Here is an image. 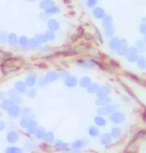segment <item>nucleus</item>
I'll return each instance as SVG.
<instances>
[{"mask_svg": "<svg viewBox=\"0 0 146 153\" xmlns=\"http://www.w3.org/2000/svg\"><path fill=\"white\" fill-rule=\"evenodd\" d=\"M39 6L40 8H42V9L47 10L48 8L54 6V1L53 0H42L39 3Z\"/></svg>", "mask_w": 146, "mask_h": 153, "instance_id": "obj_11", "label": "nucleus"}, {"mask_svg": "<svg viewBox=\"0 0 146 153\" xmlns=\"http://www.w3.org/2000/svg\"><path fill=\"white\" fill-rule=\"evenodd\" d=\"M94 121H95V123L98 126H104L105 124H106V121H105L104 118L101 117V116H96L95 119H94Z\"/></svg>", "mask_w": 146, "mask_h": 153, "instance_id": "obj_33", "label": "nucleus"}, {"mask_svg": "<svg viewBox=\"0 0 146 153\" xmlns=\"http://www.w3.org/2000/svg\"><path fill=\"white\" fill-rule=\"evenodd\" d=\"M68 76H69V72H67V71H63L59 74V77H62V78H64V79Z\"/></svg>", "mask_w": 146, "mask_h": 153, "instance_id": "obj_48", "label": "nucleus"}, {"mask_svg": "<svg viewBox=\"0 0 146 153\" xmlns=\"http://www.w3.org/2000/svg\"><path fill=\"white\" fill-rule=\"evenodd\" d=\"M29 121H30L29 118H23V119L21 120V122H20V124H21L22 127H24V128H27L28 124H29Z\"/></svg>", "mask_w": 146, "mask_h": 153, "instance_id": "obj_42", "label": "nucleus"}, {"mask_svg": "<svg viewBox=\"0 0 146 153\" xmlns=\"http://www.w3.org/2000/svg\"><path fill=\"white\" fill-rule=\"evenodd\" d=\"M4 128H5V123L0 121V130H3Z\"/></svg>", "mask_w": 146, "mask_h": 153, "instance_id": "obj_51", "label": "nucleus"}, {"mask_svg": "<svg viewBox=\"0 0 146 153\" xmlns=\"http://www.w3.org/2000/svg\"><path fill=\"white\" fill-rule=\"evenodd\" d=\"M90 83H91V79L89 77H83V78L80 80V86L83 88H87Z\"/></svg>", "mask_w": 146, "mask_h": 153, "instance_id": "obj_24", "label": "nucleus"}, {"mask_svg": "<svg viewBox=\"0 0 146 153\" xmlns=\"http://www.w3.org/2000/svg\"><path fill=\"white\" fill-rule=\"evenodd\" d=\"M111 140H112V137H111V135L109 133H104L101 135V137H100V141H101L102 144L110 143Z\"/></svg>", "mask_w": 146, "mask_h": 153, "instance_id": "obj_21", "label": "nucleus"}, {"mask_svg": "<svg viewBox=\"0 0 146 153\" xmlns=\"http://www.w3.org/2000/svg\"><path fill=\"white\" fill-rule=\"evenodd\" d=\"M6 153H22V150L17 147H8L6 149Z\"/></svg>", "mask_w": 146, "mask_h": 153, "instance_id": "obj_38", "label": "nucleus"}, {"mask_svg": "<svg viewBox=\"0 0 146 153\" xmlns=\"http://www.w3.org/2000/svg\"><path fill=\"white\" fill-rule=\"evenodd\" d=\"M135 48L137 49V51H138V50L143 51V50H144V48H145V44H144V42L141 41V40H139V41H137V42H136V44H135Z\"/></svg>", "mask_w": 146, "mask_h": 153, "instance_id": "obj_39", "label": "nucleus"}, {"mask_svg": "<svg viewBox=\"0 0 146 153\" xmlns=\"http://www.w3.org/2000/svg\"><path fill=\"white\" fill-rule=\"evenodd\" d=\"M36 83V76L35 75H29V76H27L26 80H25V84L26 86H33L34 84Z\"/></svg>", "mask_w": 146, "mask_h": 153, "instance_id": "obj_22", "label": "nucleus"}, {"mask_svg": "<svg viewBox=\"0 0 146 153\" xmlns=\"http://www.w3.org/2000/svg\"><path fill=\"white\" fill-rule=\"evenodd\" d=\"M120 134H121V129L118 128V127H114L112 128V130H111V137H114V138H117L120 136Z\"/></svg>", "mask_w": 146, "mask_h": 153, "instance_id": "obj_30", "label": "nucleus"}, {"mask_svg": "<svg viewBox=\"0 0 146 153\" xmlns=\"http://www.w3.org/2000/svg\"><path fill=\"white\" fill-rule=\"evenodd\" d=\"M68 144L67 143H64L63 141L61 140H58L55 142V147H57L58 149H68Z\"/></svg>", "mask_w": 146, "mask_h": 153, "instance_id": "obj_31", "label": "nucleus"}, {"mask_svg": "<svg viewBox=\"0 0 146 153\" xmlns=\"http://www.w3.org/2000/svg\"><path fill=\"white\" fill-rule=\"evenodd\" d=\"M7 41V35L5 33H2L0 34V42L3 43V42H6Z\"/></svg>", "mask_w": 146, "mask_h": 153, "instance_id": "obj_47", "label": "nucleus"}, {"mask_svg": "<svg viewBox=\"0 0 146 153\" xmlns=\"http://www.w3.org/2000/svg\"><path fill=\"white\" fill-rule=\"evenodd\" d=\"M5 97H6V93H4V92H0V100L5 99Z\"/></svg>", "mask_w": 146, "mask_h": 153, "instance_id": "obj_50", "label": "nucleus"}, {"mask_svg": "<svg viewBox=\"0 0 146 153\" xmlns=\"http://www.w3.org/2000/svg\"><path fill=\"white\" fill-rule=\"evenodd\" d=\"M38 42L36 41V39H35V37L34 38H31V39H29V47H32V48H34V47H38Z\"/></svg>", "mask_w": 146, "mask_h": 153, "instance_id": "obj_41", "label": "nucleus"}, {"mask_svg": "<svg viewBox=\"0 0 146 153\" xmlns=\"http://www.w3.org/2000/svg\"><path fill=\"white\" fill-rule=\"evenodd\" d=\"M7 42L9 43L10 45L15 46L18 44V37L15 33H10L7 35Z\"/></svg>", "mask_w": 146, "mask_h": 153, "instance_id": "obj_12", "label": "nucleus"}, {"mask_svg": "<svg viewBox=\"0 0 146 153\" xmlns=\"http://www.w3.org/2000/svg\"><path fill=\"white\" fill-rule=\"evenodd\" d=\"M77 84V78L73 76H68L65 78V85L68 87H74Z\"/></svg>", "mask_w": 146, "mask_h": 153, "instance_id": "obj_14", "label": "nucleus"}, {"mask_svg": "<svg viewBox=\"0 0 146 153\" xmlns=\"http://www.w3.org/2000/svg\"><path fill=\"white\" fill-rule=\"evenodd\" d=\"M98 88H99V85L97 84V83H90L89 86L87 87V91L89 92V93H96Z\"/></svg>", "mask_w": 146, "mask_h": 153, "instance_id": "obj_25", "label": "nucleus"}, {"mask_svg": "<svg viewBox=\"0 0 146 153\" xmlns=\"http://www.w3.org/2000/svg\"><path fill=\"white\" fill-rule=\"evenodd\" d=\"M119 44H120V39L118 38V37H112L109 42V47L111 50L115 51L118 49L119 47Z\"/></svg>", "mask_w": 146, "mask_h": 153, "instance_id": "obj_8", "label": "nucleus"}, {"mask_svg": "<svg viewBox=\"0 0 146 153\" xmlns=\"http://www.w3.org/2000/svg\"><path fill=\"white\" fill-rule=\"evenodd\" d=\"M110 120L114 123H121L125 120V115L121 112H112L110 116Z\"/></svg>", "mask_w": 146, "mask_h": 153, "instance_id": "obj_3", "label": "nucleus"}, {"mask_svg": "<svg viewBox=\"0 0 146 153\" xmlns=\"http://www.w3.org/2000/svg\"><path fill=\"white\" fill-rule=\"evenodd\" d=\"M27 94L29 97H35L36 96V90L34 88H31L30 90L27 92Z\"/></svg>", "mask_w": 146, "mask_h": 153, "instance_id": "obj_46", "label": "nucleus"}, {"mask_svg": "<svg viewBox=\"0 0 146 153\" xmlns=\"http://www.w3.org/2000/svg\"><path fill=\"white\" fill-rule=\"evenodd\" d=\"M18 41H19V44L21 45L23 48L29 47V39H28L26 36H21L18 39Z\"/></svg>", "mask_w": 146, "mask_h": 153, "instance_id": "obj_23", "label": "nucleus"}, {"mask_svg": "<svg viewBox=\"0 0 146 153\" xmlns=\"http://www.w3.org/2000/svg\"><path fill=\"white\" fill-rule=\"evenodd\" d=\"M26 88H27V86H26V84H25V82H22V81L16 82L15 90L17 92H20V93H24V92L26 91Z\"/></svg>", "mask_w": 146, "mask_h": 153, "instance_id": "obj_16", "label": "nucleus"}, {"mask_svg": "<svg viewBox=\"0 0 146 153\" xmlns=\"http://www.w3.org/2000/svg\"><path fill=\"white\" fill-rule=\"evenodd\" d=\"M136 61H137V65H138L139 68L144 69L146 67V60L144 57H138Z\"/></svg>", "mask_w": 146, "mask_h": 153, "instance_id": "obj_29", "label": "nucleus"}, {"mask_svg": "<svg viewBox=\"0 0 146 153\" xmlns=\"http://www.w3.org/2000/svg\"><path fill=\"white\" fill-rule=\"evenodd\" d=\"M45 37H46V40L47 41H53L55 39V34H54V31H51V30H48L46 33L44 34Z\"/></svg>", "mask_w": 146, "mask_h": 153, "instance_id": "obj_32", "label": "nucleus"}, {"mask_svg": "<svg viewBox=\"0 0 146 153\" xmlns=\"http://www.w3.org/2000/svg\"><path fill=\"white\" fill-rule=\"evenodd\" d=\"M83 145H84V142H83V140H76L75 142H73V144H72L73 148H75V149L81 148Z\"/></svg>", "mask_w": 146, "mask_h": 153, "instance_id": "obj_40", "label": "nucleus"}, {"mask_svg": "<svg viewBox=\"0 0 146 153\" xmlns=\"http://www.w3.org/2000/svg\"><path fill=\"white\" fill-rule=\"evenodd\" d=\"M102 26L103 28H108V27H110V26H112V22H113V20H112V17L109 16V15H105L104 17L102 18Z\"/></svg>", "mask_w": 146, "mask_h": 153, "instance_id": "obj_13", "label": "nucleus"}, {"mask_svg": "<svg viewBox=\"0 0 146 153\" xmlns=\"http://www.w3.org/2000/svg\"><path fill=\"white\" fill-rule=\"evenodd\" d=\"M12 105H14V100L11 99V98L10 99H3V101L1 102V108L4 109V110H7Z\"/></svg>", "mask_w": 146, "mask_h": 153, "instance_id": "obj_18", "label": "nucleus"}, {"mask_svg": "<svg viewBox=\"0 0 146 153\" xmlns=\"http://www.w3.org/2000/svg\"><path fill=\"white\" fill-rule=\"evenodd\" d=\"M77 64L82 66V67H84V68H91V67H93V66H94V63L91 61V60H82V59H80V60L77 61Z\"/></svg>", "mask_w": 146, "mask_h": 153, "instance_id": "obj_15", "label": "nucleus"}, {"mask_svg": "<svg viewBox=\"0 0 146 153\" xmlns=\"http://www.w3.org/2000/svg\"><path fill=\"white\" fill-rule=\"evenodd\" d=\"M43 139L46 141V142H52L54 140V134L52 132H46L43 137Z\"/></svg>", "mask_w": 146, "mask_h": 153, "instance_id": "obj_34", "label": "nucleus"}, {"mask_svg": "<svg viewBox=\"0 0 146 153\" xmlns=\"http://www.w3.org/2000/svg\"><path fill=\"white\" fill-rule=\"evenodd\" d=\"M93 15L97 19H102L105 16V11L101 7H95L93 10Z\"/></svg>", "mask_w": 146, "mask_h": 153, "instance_id": "obj_9", "label": "nucleus"}, {"mask_svg": "<svg viewBox=\"0 0 146 153\" xmlns=\"http://www.w3.org/2000/svg\"><path fill=\"white\" fill-rule=\"evenodd\" d=\"M139 31L143 34V35H145V34H146V24H145V23H142V24L140 25Z\"/></svg>", "mask_w": 146, "mask_h": 153, "instance_id": "obj_45", "label": "nucleus"}, {"mask_svg": "<svg viewBox=\"0 0 146 153\" xmlns=\"http://www.w3.org/2000/svg\"><path fill=\"white\" fill-rule=\"evenodd\" d=\"M111 99L109 97H99L98 99L95 101V104L99 105V106H104V105H107L108 103H110Z\"/></svg>", "mask_w": 146, "mask_h": 153, "instance_id": "obj_17", "label": "nucleus"}, {"mask_svg": "<svg viewBox=\"0 0 146 153\" xmlns=\"http://www.w3.org/2000/svg\"><path fill=\"white\" fill-rule=\"evenodd\" d=\"M26 1H28V2H34V1H36V0H26Z\"/></svg>", "mask_w": 146, "mask_h": 153, "instance_id": "obj_52", "label": "nucleus"}, {"mask_svg": "<svg viewBox=\"0 0 146 153\" xmlns=\"http://www.w3.org/2000/svg\"><path fill=\"white\" fill-rule=\"evenodd\" d=\"M7 111H8V114H9V116L14 118V117L18 116L20 108H19V106H17V105H12L11 107H9V108L7 109Z\"/></svg>", "mask_w": 146, "mask_h": 153, "instance_id": "obj_10", "label": "nucleus"}, {"mask_svg": "<svg viewBox=\"0 0 146 153\" xmlns=\"http://www.w3.org/2000/svg\"><path fill=\"white\" fill-rule=\"evenodd\" d=\"M7 140L9 141L10 143H15L17 140H18V134L17 132H10V133L7 134Z\"/></svg>", "mask_w": 146, "mask_h": 153, "instance_id": "obj_20", "label": "nucleus"}, {"mask_svg": "<svg viewBox=\"0 0 146 153\" xmlns=\"http://www.w3.org/2000/svg\"><path fill=\"white\" fill-rule=\"evenodd\" d=\"M89 134L91 135L92 137H96V136H98L99 135V130H98V128L97 127H90L89 128Z\"/></svg>", "mask_w": 146, "mask_h": 153, "instance_id": "obj_37", "label": "nucleus"}, {"mask_svg": "<svg viewBox=\"0 0 146 153\" xmlns=\"http://www.w3.org/2000/svg\"><path fill=\"white\" fill-rule=\"evenodd\" d=\"M27 129H28V132H29L30 134H34L37 129V122L34 120H30L29 121V124H28L27 126Z\"/></svg>", "mask_w": 146, "mask_h": 153, "instance_id": "obj_19", "label": "nucleus"}, {"mask_svg": "<svg viewBox=\"0 0 146 153\" xmlns=\"http://www.w3.org/2000/svg\"><path fill=\"white\" fill-rule=\"evenodd\" d=\"M115 110V106L113 105H104L97 109V113L99 115H105V114H111Z\"/></svg>", "mask_w": 146, "mask_h": 153, "instance_id": "obj_2", "label": "nucleus"}, {"mask_svg": "<svg viewBox=\"0 0 146 153\" xmlns=\"http://www.w3.org/2000/svg\"><path fill=\"white\" fill-rule=\"evenodd\" d=\"M31 113H32V112H31L30 108H22V110L19 111V114L23 118H28V116H29Z\"/></svg>", "mask_w": 146, "mask_h": 153, "instance_id": "obj_27", "label": "nucleus"}, {"mask_svg": "<svg viewBox=\"0 0 146 153\" xmlns=\"http://www.w3.org/2000/svg\"><path fill=\"white\" fill-rule=\"evenodd\" d=\"M38 83H39L38 85H40V86H44V85H45V83H46V81H45L44 79H40L39 81H38Z\"/></svg>", "mask_w": 146, "mask_h": 153, "instance_id": "obj_49", "label": "nucleus"}, {"mask_svg": "<svg viewBox=\"0 0 146 153\" xmlns=\"http://www.w3.org/2000/svg\"><path fill=\"white\" fill-rule=\"evenodd\" d=\"M104 33H105V35H106L107 37H112L114 35V27H113V25H112V26H110V27H108V28H105V29H104Z\"/></svg>", "mask_w": 146, "mask_h": 153, "instance_id": "obj_35", "label": "nucleus"}, {"mask_svg": "<svg viewBox=\"0 0 146 153\" xmlns=\"http://www.w3.org/2000/svg\"><path fill=\"white\" fill-rule=\"evenodd\" d=\"M128 49V44H127V41L125 39H121L120 40V44H119V47L117 49L118 51V55L119 56H123L126 54V51Z\"/></svg>", "mask_w": 146, "mask_h": 153, "instance_id": "obj_4", "label": "nucleus"}, {"mask_svg": "<svg viewBox=\"0 0 146 153\" xmlns=\"http://www.w3.org/2000/svg\"><path fill=\"white\" fill-rule=\"evenodd\" d=\"M96 93L98 95V97H106L108 96V94L110 93V87L106 85L102 86V87H99Z\"/></svg>", "mask_w": 146, "mask_h": 153, "instance_id": "obj_6", "label": "nucleus"}, {"mask_svg": "<svg viewBox=\"0 0 146 153\" xmlns=\"http://www.w3.org/2000/svg\"><path fill=\"white\" fill-rule=\"evenodd\" d=\"M98 0H88L87 1V6L88 7H94L97 4Z\"/></svg>", "mask_w": 146, "mask_h": 153, "instance_id": "obj_44", "label": "nucleus"}, {"mask_svg": "<svg viewBox=\"0 0 146 153\" xmlns=\"http://www.w3.org/2000/svg\"><path fill=\"white\" fill-rule=\"evenodd\" d=\"M17 94H18V92H17L15 89L9 91V96L11 97V99H15V98H17Z\"/></svg>", "mask_w": 146, "mask_h": 153, "instance_id": "obj_43", "label": "nucleus"}, {"mask_svg": "<svg viewBox=\"0 0 146 153\" xmlns=\"http://www.w3.org/2000/svg\"><path fill=\"white\" fill-rule=\"evenodd\" d=\"M36 41L38 42V44H44V43L47 42L46 37H45L44 34H38V35L35 36Z\"/></svg>", "mask_w": 146, "mask_h": 153, "instance_id": "obj_28", "label": "nucleus"}, {"mask_svg": "<svg viewBox=\"0 0 146 153\" xmlns=\"http://www.w3.org/2000/svg\"><path fill=\"white\" fill-rule=\"evenodd\" d=\"M58 12H59V8L56 7L55 5H54V6L48 8L45 13H46L47 15H50V14H56V13H58Z\"/></svg>", "mask_w": 146, "mask_h": 153, "instance_id": "obj_36", "label": "nucleus"}, {"mask_svg": "<svg viewBox=\"0 0 146 153\" xmlns=\"http://www.w3.org/2000/svg\"><path fill=\"white\" fill-rule=\"evenodd\" d=\"M47 26L49 28V30H51V31H57L59 29L60 25L55 19H49L47 22Z\"/></svg>", "mask_w": 146, "mask_h": 153, "instance_id": "obj_7", "label": "nucleus"}, {"mask_svg": "<svg viewBox=\"0 0 146 153\" xmlns=\"http://www.w3.org/2000/svg\"><path fill=\"white\" fill-rule=\"evenodd\" d=\"M45 133H46V131H45V129L42 128V127L37 128L36 131H35V135H36V137L38 138V139H42V138L44 137Z\"/></svg>", "mask_w": 146, "mask_h": 153, "instance_id": "obj_26", "label": "nucleus"}, {"mask_svg": "<svg viewBox=\"0 0 146 153\" xmlns=\"http://www.w3.org/2000/svg\"><path fill=\"white\" fill-rule=\"evenodd\" d=\"M58 77H59V74L57 73L56 71H50V72H48V73L46 74L44 80L47 83H51V82H54L55 80L58 79Z\"/></svg>", "mask_w": 146, "mask_h": 153, "instance_id": "obj_5", "label": "nucleus"}, {"mask_svg": "<svg viewBox=\"0 0 146 153\" xmlns=\"http://www.w3.org/2000/svg\"><path fill=\"white\" fill-rule=\"evenodd\" d=\"M125 55H126L127 60L129 62H135L137 58H138V51H137V49L135 47L128 48Z\"/></svg>", "mask_w": 146, "mask_h": 153, "instance_id": "obj_1", "label": "nucleus"}]
</instances>
